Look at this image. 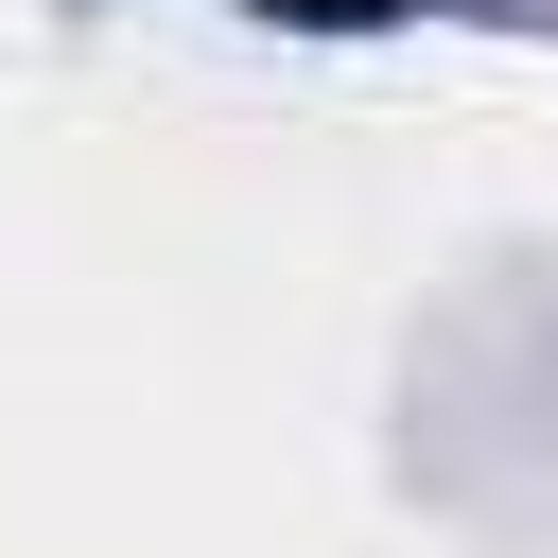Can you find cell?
<instances>
[{
    "mask_svg": "<svg viewBox=\"0 0 558 558\" xmlns=\"http://www.w3.org/2000/svg\"><path fill=\"white\" fill-rule=\"evenodd\" d=\"M262 17H401V0H262Z\"/></svg>",
    "mask_w": 558,
    "mask_h": 558,
    "instance_id": "6da1fadb",
    "label": "cell"
}]
</instances>
